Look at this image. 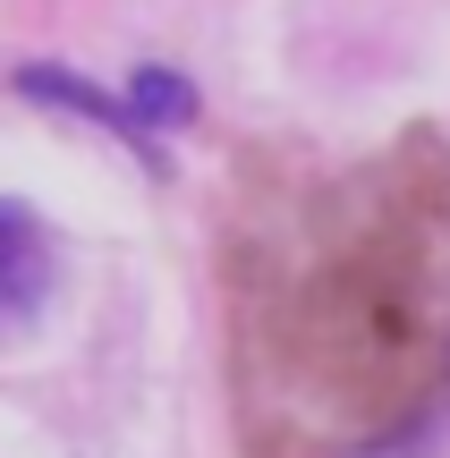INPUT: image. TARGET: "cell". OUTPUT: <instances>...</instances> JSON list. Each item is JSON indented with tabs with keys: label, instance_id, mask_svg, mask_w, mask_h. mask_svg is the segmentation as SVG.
Here are the masks:
<instances>
[{
	"label": "cell",
	"instance_id": "6da1fadb",
	"mask_svg": "<svg viewBox=\"0 0 450 458\" xmlns=\"http://www.w3.org/2000/svg\"><path fill=\"white\" fill-rule=\"evenodd\" d=\"M230 391L255 458H340L383 450L450 382V323L434 297V238L366 187V204H332L289 255L272 229H230Z\"/></svg>",
	"mask_w": 450,
	"mask_h": 458
},
{
	"label": "cell",
	"instance_id": "7a4b0ae2",
	"mask_svg": "<svg viewBox=\"0 0 450 458\" xmlns=\"http://www.w3.org/2000/svg\"><path fill=\"white\" fill-rule=\"evenodd\" d=\"M383 196L400 204L408 221L434 238V229H450V145L434 128H408L400 145H391V162H383Z\"/></svg>",
	"mask_w": 450,
	"mask_h": 458
},
{
	"label": "cell",
	"instance_id": "3957f363",
	"mask_svg": "<svg viewBox=\"0 0 450 458\" xmlns=\"http://www.w3.org/2000/svg\"><path fill=\"white\" fill-rule=\"evenodd\" d=\"M43 280H51L43 229L17 213V204H0V323H9V314H26L34 297H43Z\"/></svg>",
	"mask_w": 450,
	"mask_h": 458
},
{
	"label": "cell",
	"instance_id": "277c9868",
	"mask_svg": "<svg viewBox=\"0 0 450 458\" xmlns=\"http://www.w3.org/2000/svg\"><path fill=\"white\" fill-rule=\"evenodd\" d=\"M128 119H136V136H145V128H187V119H196L187 77H170V68H136V85H128Z\"/></svg>",
	"mask_w": 450,
	"mask_h": 458
}]
</instances>
